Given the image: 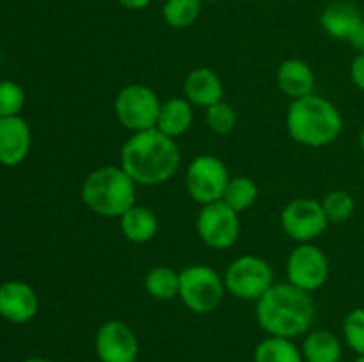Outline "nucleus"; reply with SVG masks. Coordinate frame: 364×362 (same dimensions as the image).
Here are the masks:
<instances>
[{
    "mask_svg": "<svg viewBox=\"0 0 364 362\" xmlns=\"http://www.w3.org/2000/svg\"><path fill=\"white\" fill-rule=\"evenodd\" d=\"M119 165L141 187H156L176 174L180 148L159 128L135 131L121 148Z\"/></svg>",
    "mask_w": 364,
    "mask_h": 362,
    "instance_id": "1",
    "label": "nucleus"
},
{
    "mask_svg": "<svg viewBox=\"0 0 364 362\" xmlns=\"http://www.w3.org/2000/svg\"><path fill=\"white\" fill-rule=\"evenodd\" d=\"M256 319L269 336L294 337L306 334L315 319L311 293L290 283L274 284L256 302Z\"/></svg>",
    "mask_w": 364,
    "mask_h": 362,
    "instance_id": "2",
    "label": "nucleus"
},
{
    "mask_svg": "<svg viewBox=\"0 0 364 362\" xmlns=\"http://www.w3.org/2000/svg\"><path fill=\"white\" fill-rule=\"evenodd\" d=\"M287 130L295 142L308 148H326L340 137L343 117L333 102L318 94L291 99Z\"/></svg>",
    "mask_w": 364,
    "mask_h": 362,
    "instance_id": "3",
    "label": "nucleus"
},
{
    "mask_svg": "<svg viewBox=\"0 0 364 362\" xmlns=\"http://www.w3.org/2000/svg\"><path fill=\"white\" fill-rule=\"evenodd\" d=\"M137 183L121 165H103L92 170L82 185V201L92 213L105 219H119L132 208Z\"/></svg>",
    "mask_w": 364,
    "mask_h": 362,
    "instance_id": "4",
    "label": "nucleus"
},
{
    "mask_svg": "<svg viewBox=\"0 0 364 362\" xmlns=\"http://www.w3.org/2000/svg\"><path fill=\"white\" fill-rule=\"evenodd\" d=\"M224 279L208 265H191L180 272V295L187 309L196 314L213 312L223 302Z\"/></svg>",
    "mask_w": 364,
    "mask_h": 362,
    "instance_id": "5",
    "label": "nucleus"
},
{
    "mask_svg": "<svg viewBox=\"0 0 364 362\" xmlns=\"http://www.w3.org/2000/svg\"><path fill=\"white\" fill-rule=\"evenodd\" d=\"M224 286L231 297L258 302L274 286V270L258 256H240L228 266Z\"/></svg>",
    "mask_w": 364,
    "mask_h": 362,
    "instance_id": "6",
    "label": "nucleus"
},
{
    "mask_svg": "<svg viewBox=\"0 0 364 362\" xmlns=\"http://www.w3.org/2000/svg\"><path fill=\"white\" fill-rule=\"evenodd\" d=\"M160 106L156 92L144 84L124 85L114 102L117 121L134 133L156 126Z\"/></svg>",
    "mask_w": 364,
    "mask_h": 362,
    "instance_id": "7",
    "label": "nucleus"
},
{
    "mask_svg": "<svg viewBox=\"0 0 364 362\" xmlns=\"http://www.w3.org/2000/svg\"><path fill=\"white\" fill-rule=\"evenodd\" d=\"M230 180L226 163L212 155L196 156L185 170V187L188 195L201 206L223 201Z\"/></svg>",
    "mask_w": 364,
    "mask_h": 362,
    "instance_id": "8",
    "label": "nucleus"
},
{
    "mask_svg": "<svg viewBox=\"0 0 364 362\" xmlns=\"http://www.w3.org/2000/svg\"><path fill=\"white\" fill-rule=\"evenodd\" d=\"M240 213L231 209L224 201L210 202L201 208L196 222L203 243L215 251H226L240 236Z\"/></svg>",
    "mask_w": 364,
    "mask_h": 362,
    "instance_id": "9",
    "label": "nucleus"
},
{
    "mask_svg": "<svg viewBox=\"0 0 364 362\" xmlns=\"http://www.w3.org/2000/svg\"><path fill=\"white\" fill-rule=\"evenodd\" d=\"M287 277L288 283L302 291L313 293L320 290L329 279V259L326 252L315 243H299L288 256Z\"/></svg>",
    "mask_w": 364,
    "mask_h": 362,
    "instance_id": "10",
    "label": "nucleus"
},
{
    "mask_svg": "<svg viewBox=\"0 0 364 362\" xmlns=\"http://www.w3.org/2000/svg\"><path fill=\"white\" fill-rule=\"evenodd\" d=\"M327 226L329 220L316 199H294L281 213V227L297 243H313V240H316Z\"/></svg>",
    "mask_w": 364,
    "mask_h": 362,
    "instance_id": "11",
    "label": "nucleus"
},
{
    "mask_svg": "<svg viewBox=\"0 0 364 362\" xmlns=\"http://www.w3.org/2000/svg\"><path fill=\"white\" fill-rule=\"evenodd\" d=\"M95 348L102 362H135L139 357L137 336L121 319L102 323L96 332Z\"/></svg>",
    "mask_w": 364,
    "mask_h": 362,
    "instance_id": "12",
    "label": "nucleus"
},
{
    "mask_svg": "<svg viewBox=\"0 0 364 362\" xmlns=\"http://www.w3.org/2000/svg\"><path fill=\"white\" fill-rule=\"evenodd\" d=\"M39 300L36 291L21 280L0 284V316L11 323H27L38 314Z\"/></svg>",
    "mask_w": 364,
    "mask_h": 362,
    "instance_id": "13",
    "label": "nucleus"
},
{
    "mask_svg": "<svg viewBox=\"0 0 364 362\" xmlns=\"http://www.w3.org/2000/svg\"><path fill=\"white\" fill-rule=\"evenodd\" d=\"M31 149V128L20 116L0 117V163L7 167L23 162Z\"/></svg>",
    "mask_w": 364,
    "mask_h": 362,
    "instance_id": "14",
    "label": "nucleus"
},
{
    "mask_svg": "<svg viewBox=\"0 0 364 362\" xmlns=\"http://www.w3.org/2000/svg\"><path fill=\"white\" fill-rule=\"evenodd\" d=\"M183 92L192 105L203 106L206 110L208 106L223 102L224 85L215 71L210 67H196L185 78Z\"/></svg>",
    "mask_w": 364,
    "mask_h": 362,
    "instance_id": "15",
    "label": "nucleus"
},
{
    "mask_svg": "<svg viewBox=\"0 0 364 362\" xmlns=\"http://www.w3.org/2000/svg\"><path fill=\"white\" fill-rule=\"evenodd\" d=\"M363 21L364 18L359 7L347 0H336V2L329 4L320 16L323 31L331 38L340 39V41H348Z\"/></svg>",
    "mask_w": 364,
    "mask_h": 362,
    "instance_id": "16",
    "label": "nucleus"
},
{
    "mask_svg": "<svg viewBox=\"0 0 364 362\" xmlns=\"http://www.w3.org/2000/svg\"><path fill=\"white\" fill-rule=\"evenodd\" d=\"M277 87L288 98L299 99L313 94L315 89V73L306 60L288 59L277 67Z\"/></svg>",
    "mask_w": 364,
    "mask_h": 362,
    "instance_id": "17",
    "label": "nucleus"
},
{
    "mask_svg": "<svg viewBox=\"0 0 364 362\" xmlns=\"http://www.w3.org/2000/svg\"><path fill=\"white\" fill-rule=\"evenodd\" d=\"M119 227L132 243H148L159 233V219L148 206L134 204L119 216Z\"/></svg>",
    "mask_w": 364,
    "mask_h": 362,
    "instance_id": "18",
    "label": "nucleus"
},
{
    "mask_svg": "<svg viewBox=\"0 0 364 362\" xmlns=\"http://www.w3.org/2000/svg\"><path fill=\"white\" fill-rule=\"evenodd\" d=\"M194 121L192 103L187 98H171L162 103L156 119V126L167 137L176 138L187 133Z\"/></svg>",
    "mask_w": 364,
    "mask_h": 362,
    "instance_id": "19",
    "label": "nucleus"
},
{
    "mask_svg": "<svg viewBox=\"0 0 364 362\" xmlns=\"http://www.w3.org/2000/svg\"><path fill=\"white\" fill-rule=\"evenodd\" d=\"M306 362H340L341 343L329 330H313L302 343Z\"/></svg>",
    "mask_w": 364,
    "mask_h": 362,
    "instance_id": "20",
    "label": "nucleus"
},
{
    "mask_svg": "<svg viewBox=\"0 0 364 362\" xmlns=\"http://www.w3.org/2000/svg\"><path fill=\"white\" fill-rule=\"evenodd\" d=\"M302 351L288 337L269 336L255 348V362H302Z\"/></svg>",
    "mask_w": 364,
    "mask_h": 362,
    "instance_id": "21",
    "label": "nucleus"
},
{
    "mask_svg": "<svg viewBox=\"0 0 364 362\" xmlns=\"http://www.w3.org/2000/svg\"><path fill=\"white\" fill-rule=\"evenodd\" d=\"M144 287L155 300H173L180 295V273L171 266H155L146 273Z\"/></svg>",
    "mask_w": 364,
    "mask_h": 362,
    "instance_id": "22",
    "label": "nucleus"
},
{
    "mask_svg": "<svg viewBox=\"0 0 364 362\" xmlns=\"http://www.w3.org/2000/svg\"><path fill=\"white\" fill-rule=\"evenodd\" d=\"M256 199H258V187L247 176L231 177L223 195V201L237 213H242L251 208L256 202Z\"/></svg>",
    "mask_w": 364,
    "mask_h": 362,
    "instance_id": "23",
    "label": "nucleus"
},
{
    "mask_svg": "<svg viewBox=\"0 0 364 362\" xmlns=\"http://www.w3.org/2000/svg\"><path fill=\"white\" fill-rule=\"evenodd\" d=\"M201 0H166L162 18L171 28H187L198 21Z\"/></svg>",
    "mask_w": 364,
    "mask_h": 362,
    "instance_id": "24",
    "label": "nucleus"
},
{
    "mask_svg": "<svg viewBox=\"0 0 364 362\" xmlns=\"http://www.w3.org/2000/svg\"><path fill=\"white\" fill-rule=\"evenodd\" d=\"M331 224H341L354 215V197L347 190H333L320 201Z\"/></svg>",
    "mask_w": 364,
    "mask_h": 362,
    "instance_id": "25",
    "label": "nucleus"
},
{
    "mask_svg": "<svg viewBox=\"0 0 364 362\" xmlns=\"http://www.w3.org/2000/svg\"><path fill=\"white\" fill-rule=\"evenodd\" d=\"M205 119L206 124L212 131L219 135H228L235 130L237 126V110L233 109V105L226 102H219L215 105L208 106L205 112Z\"/></svg>",
    "mask_w": 364,
    "mask_h": 362,
    "instance_id": "26",
    "label": "nucleus"
},
{
    "mask_svg": "<svg viewBox=\"0 0 364 362\" xmlns=\"http://www.w3.org/2000/svg\"><path fill=\"white\" fill-rule=\"evenodd\" d=\"M25 105V92L16 82H0V117L20 116Z\"/></svg>",
    "mask_w": 364,
    "mask_h": 362,
    "instance_id": "27",
    "label": "nucleus"
},
{
    "mask_svg": "<svg viewBox=\"0 0 364 362\" xmlns=\"http://www.w3.org/2000/svg\"><path fill=\"white\" fill-rule=\"evenodd\" d=\"M343 337L348 348L364 355V307H358L345 316Z\"/></svg>",
    "mask_w": 364,
    "mask_h": 362,
    "instance_id": "28",
    "label": "nucleus"
},
{
    "mask_svg": "<svg viewBox=\"0 0 364 362\" xmlns=\"http://www.w3.org/2000/svg\"><path fill=\"white\" fill-rule=\"evenodd\" d=\"M350 78L358 89L364 91V52L358 53L350 64Z\"/></svg>",
    "mask_w": 364,
    "mask_h": 362,
    "instance_id": "29",
    "label": "nucleus"
},
{
    "mask_svg": "<svg viewBox=\"0 0 364 362\" xmlns=\"http://www.w3.org/2000/svg\"><path fill=\"white\" fill-rule=\"evenodd\" d=\"M347 43L352 46V48L358 50L359 53L364 52V21L361 25H359L358 28H355L354 34L350 35V39H348Z\"/></svg>",
    "mask_w": 364,
    "mask_h": 362,
    "instance_id": "30",
    "label": "nucleus"
},
{
    "mask_svg": "<svg viewBox=\"0 0 364 362\" xmlns=\"http://www.w3.org/2000/svg\"><path fill=\"white\" fill-rule=\"evenodd\" d=\"M117 2H119L123 7H127V9L141 11L144 9V7H148L151 0H117Z\"/></svg>",
    "mask_w": 364,
    "mask_h": 362,
    "instance_id": "31",
    "label": "nucleus"
},
{
    "mask_svg": "<svg viewBox=\"0 0 364 362\" xmlns=\"http://www.w3.org/2000/svg\"><path fill=\"white\" fill-rule=\"evenodd\" d=\"M23 362H52V361H48V358H41V357H31Z\"/></svg>",
    "mask_w": 364,
    "mask_h": 362,
    "instance_id": "32",
    "label": "nucleus"
},
{
    "mask_svg": "<svg viewBox=\"0 0 364 362\" xmlns=\"http://www.w3.org/2000/svg\"><path fill=\"white\" fill-rule=\"evenodd\" d=\"M359 144H361V149H363V153H364V126H363L361 135H359Z\"/></svg>",
    "mask_w": 364,
    "mask_h": 362,
    "instance_id": "33",
    "label": "nucleus"
},
{
    "mask_svg": "<svg viewBox=\"0 0 364 362\" xmlns=\"http://www.w3.org/2000/svg\"><path fill=\"white\" fill-rule=\"evenodd\" d=\"M354 362H364V355H358V358Z\"/></svg>",
    "mask_w": 364,
    "mask_h": 362,
    "instance_id": "34",
    "label": "nucleus"
}]
</instances>
